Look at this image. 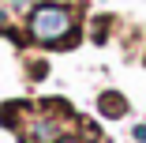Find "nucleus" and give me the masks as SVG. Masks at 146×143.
Masks as SVG:
<instances>
[{
    "mask_svg": "<svg viewBox=\"0 0 146 143\" xmlns=\"http://www.w3.org/2000/svg\"><path fill=\"white\" fill-rule=\"evenodd\" d=\"M75 30V15L60 4H41L30 11V38L34 42H60Z\"/></svg>",
    "mask_w": 146,
    "mask_h": 143,
    "instance_id": "nucleus-1",
    "label": "nucleus"
},
{
    "mask_svg": "<svg viewBox=\"0 0 146 143\" xmlns=\"http://www.w3.org/2000/svg\"><path fill=\"white\" fill-rule=\"evenodd\" d=\"M127 113V102L120 94H101V117H124Z\"/></svg>",
    "mask_w": 146,
    "mask_h": 143,
    "instance_id": "nucleus-2",
    "label": "nucleus"
}]
</instances>
